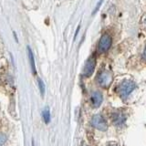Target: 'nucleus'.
Masks as SVG:
<instances>
[{
	"label": "nucleus",
	"mask_w": 146,
	"mask_h": 146,
	"mask_svg": "<svg viewBox=\"0 0 146 146\" xmlns=\"http://www.w3.org/2000/svg\"><path fill=\"white\" fill-rule=\"evenodd\" d=\"M113 80L112 73L109 70H102L98 75V83L102 88H108V87L111 84Z\"/></svg>",
	"instance_id": "f03ea898"
},
{
	"label": "nucleus",
	"mask_w": 146,
	"mask_h": 146,
	"mask_svg": "<svg viewBox=\"0 0 146 146\" xmlns=\"http://www.w3.org/2000/svg\"><path fill=\"white\" fill-rule=\"evenodd\" d=\"M111 46V38L108 34H104L99 41L98 48L100 52H106Z\"/></svg>",
	"instance_id": "20e7f679"
},
{
	"label": "nucleus",
	"mask_w": 146,
	"mask_h": 146,
	"mask_svg": "<svg viewBox=\"0 0 146 146\" xmlns=\"http://www.w3.org/2000/svg\"><path fill=\"white\" fill-rule=\"evenodd\" d=\"M38 80V87H39V90H40V93L42 96H44L45 93V85H44V82L41 80L40 79Z\"/></svg>",
	"instance_id": "9d476101"
},
{
	"label": "nucleus",
	"mask_w": 146,
	"mask_h": 146,
	"mask_svg": "<svg viewBox=\"0 0 146 146\" xmlns=\"http://www.w3.org/2000/svg\"><path fill=\"white\" fill-rule=\"evenodd\" d=\"M27 56H29V59L30 62V66H31V70L33 74L36 75V66H35V59H34V56L33 53H32V50L29 47H27Z\"/></svg>",
	"instance_id": "0eeeda50"
},
{
	"label": "nucleus",
	"mask_w": 146,
	"mask_h": 146,
	"mask_svg": "<svg viewBox=\"0 0 146 146\" xmlns=\"http://www.w3.org/2000/svg\"><path fill=\"white\" fill-rule=\"evenodd\" d=\"M7 141V136L3 134V133H0V146H2Z\"/></svg>",
	"instance_id": "9b49d317"
},
{
	"label": "nucleus",
	"mask_w": 146,
	"mask_h": 146,
	"mask_svg": "<svg viewBox=\"0 0 146 146\" xmlns=\"http://www.w3.org/2000/svg\"><path fill=\"white\" fill-rule=\"evenodd\" d=\"M79 29H80V26L78 27V29H77V30H76V34H75V36H74L75 38H76V36H77V35H78V32H79Z\"/></svg>",
	"instance_id": "ddd939ff"
},
{
	"label": "nucleus",
	"mask_w": 146,
	"mask_h": 146,
	"mask_svg": "<svg viewBox=\"0 0 146 146\" xmlns=\"http://www.w3.org/2000/svg\"><path fill=\"white\" fill-rule=\"evenodd\" d=\"M135 83L131 80L122 81L118 87V92L122 99H126L135 89Z\"/></svg>",
	"instance_id": "f257e3e1"
},
{
	"label": "nucleus",
	"mask_w": 146,
	"mask_h": 146,
	"mask_svg": "<svg viewBox=\"0 0 146 146\" xmlns=\"http://www.w3.org/2000/svg\"><path fill=\"white\" fill-rule=\"evenodd\" d=\"M91 103H92V106L94 108H99L100 105L102 103V100H103V97H102V94L100 92V91H93L91 93Z\"/></svg>",
	"instance_id": "423d86ee"
},
{
	"label": "nucleus",
	"mask_w": 146,
	"mask_h": 146,
	"mask_svg": "<svg viewBox=\"0 0 146 146\" xmlns=\"http://www.w3.org/2000/svg\"><path fill=\"white\" fill-rule=\"evenodd\" d=\"M91 124H92L94 128L100 131H106L108 129V123L100 114H97V115H94L92 117V119H91Z\"/></svg>",
	"instance_id": "7ed1b4c3"
},
{
	"label": "nucleus",
	"mask_w": 146,
	"mask_h": 146,
	"mask_svg": "<svg viewBox=\"0 0 146 146\" xmlns=\"http://www.w3.org/2000/svg\"><path fill=\"white\" fill-rule=\"evenodd\" d=\"M109 146H118L117 144H111V145H109Z\"/></svg>",
	"instance_id": "4468645a"
},
{
	"label": "nucleus",
	"mask_w": 146,
	"mask_h": 146,
	"mask_svg": "<svg viewBox=\"0 0 146 146\" xmlns=\"http://www.w3.org/2000/svg\"><path fill=\"white\" fill-rule=\"evenodd\" d=\"M102 0H100V1H99V3L97 4V6H96V7H95V9H94V11L92 12V15H94V14L99 10V8H100V5H102Z\"/></svg>",
	"instance_id": "f8f14e48"
},
{
	"label": "nucleus",
	"mask_w": 146,
	"mask_h": 146,
	"mask_svg": "<svg viewBox=\"0 0 146 146\" xmlns=\"http://www.w3.org/2000/svg\"><path fill=\"white\" fill-rule=\"evenodd\" d=\"M125 121V117L123 115V113H120V112H116L113 114L112 116V121L115 123L116 125H121Z\"/></svg>",
	"instance_id": "6e6552de"
},
{
	"label": "nucleus",
	"mask_w": 146,
	"mask_h": 146,
	"mask_svg": "<svg viewBox=\"0 0 146 146\" xmlns=\"http://www.w3.org/2000/svg\"><path fill=\"white\" fill-rule=\"evenodd\" d=\"M95 66H96V59L94 56H91L89 58V59L87 60L85 67H84V70H83V74L85 77H90L93 74L94 70H95Z\"/></svg>",
	"instance_id": "39448f33"
},
{
	"label": "nucleus",
	"mask_w": 146,
	"mask_h": 146,
	"mask_svg": "<svg viewBox=\"0 0 146 146\" xmlns=\"http://www.w3.org/2000/svg\"><path fill=\"white\" fill-rule=\"evenodd\" d=\"M43 119H44V121L46 123H48L49 121H50V112H49V110L47 108L45 110V111H43Z\"/></svg>",
	"instance_id": "1a4fd4ad"
}]
</instances>
